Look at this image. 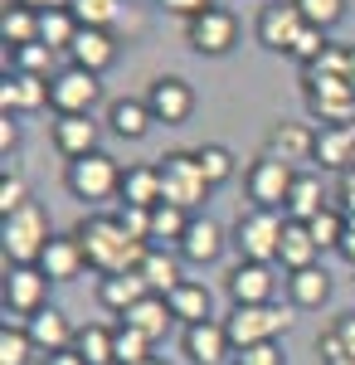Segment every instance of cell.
<instances>
[{
	"label": "cell",
	"mask_w": 355,
	"mask_h": 365,
	"mask_svg": "<svg viewBox=\"0 0 355 365\" xmlns=\"http://www.w3.org/2000/svg\"><path fill=\"white\" fill-rule=\"evenodd\" d=\"M73 234H78L83 253H88V268H98L103 278H112V273H137L146 249H151V244L132 239L127 229L117 225V215H108V210L83 215L78 225H73Z\"/></svg>",
	"instance_id": "6da1fadb"
},
{
	"label": "cell",
	"mask_w": 355,
	"mask_h": 365,
	"mask_svg": "<svg viewBox=\"0 0 355 365\" xmlns=\"http://www.w3.org/2000/svg\"><path fill=\"white\" fill-rule=\"evenodd\" d=\"M156 166H161V200L175 205V210H185V215H195L210 200V190H215L205 180L200 161H195V151H165Z\"/></svg>",
	"instance_id": "7a4b0ae2"
},
{
	"label": "cell",
	"mask_w": 355,
	"mask_h": 365,
	"mask_svg": "<svg viewBox=\"0 0 355 365\" xmlns=\"http://www.w3.org/2000/svg\"><path fill=\"white\" fill-rule=\"evenodd\" d=\"M282 229H287V215L277 210H253L248 205L244 215L234 220V249L244 263H277V249H282Z\"/></svg>",
	"instance_id": "3957f363"
},
{
	"label": "cell",
	"mask_w": 355,
	"mask_h": 365,
	"mask_svg": "<svg viewBox=\"0 0 355 365\" xmlns=\"http://www.w3.org/2000/svg\"><path fill=\"white\" fill-rule=\"evenodd\" d=\"M63 185L73 200H88V205H108V200L122 195V166L112 161L108 151H93L83 161H68L63 166Z\"/></svg>",
	"instance_id": "277c9868"
},
{
	"label": "cell",
	"mask_w": 355,
	"mask_h": 365,
	"mask_svg": "<svg viewBox=\"0 0 355 365\" xmlns=\"http://www.w3.org/2000/svg\"><path fill=\"white\" fill-rule=\"evenodd\" d=\"M224 327H229L234 351H248V346H263V341L287 336V331H292V312L277 307V302H263V307H229Z\"/></svg>",
	"instance_id": "5b68a950"
},
{
	"label": "cell",
	"mask_w": 355,
	"mask_h": 365,
	"mask_svg": "<svg viewBox=\"0 0 355 365\" xmlns=\"http://www.w3.org/2000/svg\"><path fill=\"white\" fill-rule=\"evenodd\" d=\"M49 239H54V229H49V215H44L39 200L25 205L20 215H10L5 229H0V244H5L10 263H39V253L49 249Z\"/></svg>",
	"instance_id": "8992f818"
},
{
	"label": "cell",
	"mask_w": 355,
	"mask_h": 365,
	"mask_svg": "<svg viewBox=\"0 0 355 365\" xmlns=\"http://www.w3.org/2000/svg\"><path fill=\"white\" fill-rule=\"evenodd\" d=\"M98 98H103V78L88 73V68H78V63L58 68L54 83H49V108H54L58 117H93Z\"/></svg>",
	"instance_id": "52a82bcc"
},
{
	"label": "cell",
	"mask_w": 355,
	"mask_h": 365,
	"mask_svg": "<svg viewBox=\"0 0 355 365\" xmlns=\"http://www.w3.org/2000/svg\"><path fill=\"white\" fill-rule=\"evenodd\" d=\"M185 44L205 58L234 54V44H239V15L224 10V5H210L205 15H195L190 25H185Z\"/></svg>",
	"instance_id": "ba28073f"
},
{
	"label": "cell",
	"mask_w": 355,
	"mask_h": 365,
	"mask_svg": "<svg viewBox=\"0 0 355 365\" xmlns=\"http://www.w3.org/2000/svg\"><path fill=\"white\" fill-rule=\"evenodd\" d=\"M292 180H297V170L287 166V161H277V156H258L244 170V190L253 200V210H277L282 215V205L292 195Z\"/></svg>",
	"instance_id": "9c48e42d"
},
{
	"label": "cell",
	"mask_w": 355,
	"mask_h": 365,
	"mask_svg": "<svg viewBox=\"0 0 355 365\" xmlns=\"http://www.w3.org/2000/svg\"><path fill=\"white\" fill-rule=\"evenodd\" d=\"M302 29H307V20H302L297 0H268V5L258 10V20H253V39H258L268 54H292Z\"/></svg>",
	"instance_id": "30bf717a"
},
{
	"label": "cell",
	"mask_w": 355,
	"mask_h": 365,
	"mask_svg": "<svg viewBox=\"0 0 355 365\" xmlns=\"http://www.w3.org/2000/svg\"><path fill=\"white\" fill-rule=\"evenodd\" d=\"M49 307V278L39 273V263H10L5 268V317H39Z\"/></svg>",
	"instance_id": "8fae6325"
},
{
	"label": "cell",
	"mask_w": 355,
	"mask_h": 365,
	"mask_svg": "<svg viewBox=\"0 0 355 365\" xmlns=\"http://www.w3.org/2000/svg\"><path fill=\"white\" fill-rule=\"evenodd\" d=\"M302 93H307V108L312 117H321V127H341V122H355V88L346 78H312L302 73Z\"/></svg>",
	"instance_id": "7c38bea8"
},
{
	"label": "cell",
	"mask_w": 355,
	"mask_h": 365,
	"mask_svg": "<svg viewBox=\"0 0 355 365\" xmlns=\"http://www.w3.org/2000/svg\"><path fill=\"white\" fill-rule=\"evenodd\" d=\"M146 108L165 127H185L190 113H195V88L180 73H161V78H151V88H146Z\"/></svg>",
	"instance_id": "4fadbf2b"
},
{
	"label": "cell",
	"mask_w": 355,
	"mask_h": 365,
	"mask_svg": "<svg viewBox=\"0 0 355 365\" xmlns=\"http://www.w3.org/2000/svg\"><path fill=\"white\" fill-rule=\"evenodd\" d=\"M224 287H229L234 307H263V302L277 297V273H273V263H244V258H239V263L229 268Z\"/></svg>",
	"instance_id": "5bb4252c"
},
{
	"label": "cell",
	"mask_w": 355,
	"mask_h": 365,
	"mask_svg": "<svg viewBox=\"0 0 355 365\" xmlns=\"http://www.w3.org/2000/svg\"><path fill=\"white\" fill-rule=\"evenodd\" d=\"M263 156H277L297 170L302 161H317V127L312 122H277L263 137Z\"/></svg>",
	"instance_id": "9a60e30c"
},
{
	"label": "cell",
	"mask_w": 355,
	"mask_h": 365,
	"mask_svg": "<svg viewBox=\"0 0 355 365\" xmlns=\"http://www.w3.org/2000/svg\"><path fill=\"white\" fill-rule=\"evenodd\" d=\"M180 351H185L190 365H224V356L234 351V341H229V327L215 317V322L185 327V331H180Z\"/></svg>",
	"instance_id": "2e32d148"
},
{
	"label": "cell",
	"mask_w": 355,
	"mask_h": 365,
	"mask_svg": "<svg viewBox=\"0 0 355 365\" xmlns=\"http://www.w3.org/2000/svg\"><path fill=\"white\" fill-rule=\"evenodd\" d=\"M25 331H29V341H34V351H39V356L73 351V336H78V327L68 322V312H63V307H44L39 317H29Z\"/></svg>",
	"instance_id": "e0dca14e"
},
{
	"label": "cell",
	"mask_w": 355,
	"mask_h": 365,
	"mask_svg": "<svg viewBox=\"0 0 355 365\" xmlns=\"http://www.w3.org/2000/svg\"><path fill=\"white\" fill-rule=\"evenodd\" d=\"M83 268H88V253H83L78 234H54L49 249L39 253V273L49 282H73L83 278Z\"/></svg>",
	"instance_id": "ac0fdd59"
},
{
	"label": "cell",
	"mask_w": 355,
	"mask_h": 365,
	"mask_svg": "<svg viewBox=\"0 0 355 365\" xmlns=\"http://www.w3.org/2000/svg\"><path fill=\"white\" fill-rule=\"evenodd\" d=\"M98 141H103V127H98L93 117H54V146H58V156L83 161V156H93V151H103Z\"/></svg>",
	"instance_id": "d6986e66"
},
{
	"label": "cell",
	"mask_w": 355,
	"mask_h": 365,
	"mask_svg": "<svg viewBox=\"0 0 355 365\" xmlns=\"http://www.w3.org/2000/svg\"><path fill=\"white\" fill-rule=\"evenodd\" d=\"M68 63H78V68L103 78L112 63H117V34L112 29H78V39L68 49Z\"/></svg>",
	"instance_id": "ffe728a7"
},
{
	"label": "cell",
	"mask_w": 355,
	"mask_h": 365,
	"mask_svg": "<svg viewBox=\"0 0 355 365\" xmlns=\"http://www.w3.org/2000/svg\"><path fill=\"white\" fill-rule=\"evenodd\" d=\"M0 108H5V117H15V113H39V108H49V78L5 73V78H0Z\"/></svg>",
	"instance_id": "44dd1931"
},
{
	"label": "cell",
	"mask_w": 355,
	"mask_h": 365,
	"mask_svg": "<svg viewBox=\"0 0 355 365\" xmlns=\"http://www.w3.org/2000/svg\"><path fill=\"white\" fill-rule=\"evenodd\" d=\"M224 244H229V234H224V225H215L210 215H195L190 229H185V239H180V258L185 263H215L219 253H224Z\"/></svg>",
	"instance_id": "7402d4cb"
},
{
	"label": "cell",
	"mask_w": 355,
	"mask_h": 365,
	"mask_svg": "<svg viewBox=\"0 0 355 365\" xmlns=\"http://www.w3.org/2000/svg\"><path fill=\"white\" fill-rule=\"evenodd\" d=\"M326 205H331V195H326V185H321V175H317V170H297L292 195H287V205H282V215L297 220V225H312Z\"/></svg>",
	"instance_id": "603a6c76"
},
{
	"label": "cell",
	"mask_w": 355,
	"mask_h": 365,
	"mask_svg": "<svg viewBox=\"0 0 355 365\" xmlns=\"http://www.w3.org/2000/svg\"><path fill=\"white\" fill-rule=\"evenodd\" d=\"M317 161L336 175L355 170V122H341V127H317Z\"/></svg>",
	"instance_id": "cb8c5ba5"
},
{
	"label": "cell",
	"mask_w": 355,
	"mask_h": 365,
	"mask_svg": "<svg viewBox=\"0 0 355 365\" xmlns=\"http://www.w3.org/2000/svg\"><path fill=\"white\" fill-rule=\"evenodd\" d=\"M117 205H141V210H156V205H161V166H156V161L122 166V195H117Z\"/></svg>",
	"instance_id": "d4e9b609"
},
{
	"label": "cell",
	"mask_w": 355,
	"mask_h": 365,
	"mask_svg": "<svg viewBox=\"0 0 355 365\" xmlns=\"http://www.w3.org/2000/svg\"><path fill=\"white\" fill-rule=\"evenodd\" d=\"M170 317L180 322V327H200V322H215V292L205 287V282H195V278H185L170 297Z\"/></svg>",
	"instance_id": "484cf974"
},
{
	"label": "cell",
	"mask_w": 355,
	"mask_h": 365,
	"mask_svg": "<svg viewBox=\"0 0 355 365\" xmlns=\"http://www.w3.org/2000/svg\"><path fill=\"white\" fill-rule=\"evenodd\" d=\"M185 258L175 249H146V258H141V278H146V287L156 292V297H170L180 282H185V268H180Z\"/></svg>",
	"instance_id": "4316f807"
},
{
	"label": "cell",
	"mask_w": 355,
	"mask_h": 365,
	"mask_svg": "<svg viewBox=\"0 0 355 365\" xmlns=\"http://www.w3.org/2000/svg\"><path fill=\"white\" fill-rule=\"evenodd\" d=\"M287 302L302 312H312V307H321L331 297V273L321 268V263H312V268H302V273H287Z\"/></svg>",
	"instance_id": "83f0119b"
},
{
	"label": "cell",
	"mask_w": 355,
	"mask_h": 365,
	"mask_svg": "<svg viewBox=\"0 0 355 365\" xmlns=\"http://www.w3.org/2000/svg\"><path fill=\"white\" fill-rule=\"evenodd\" d=\"M122 327H132V331H141L146 341H161L170 327H175V317H170V302L165 297H156V292H146L137 307L122 317Z\"/></svg>",
	"instance_id": "f1b7e54d"
},
{
	"label": "cell",
	"mask_w": 355,
	"mask_h": 365,
	"mask_svg": "<svg viewBox=\"0 0 355 365\" xmlns=\"http://www.w3.org/2000/svg\"><path fill=\"white\" fill-rule=\"evenodd\" d=\"M146 292H151V287H146L141 273H112V278L98 282V302H103L108 312H117V317H127Z\"/></svg>",
	"instance_id": "f546056e"
},
{
	"label": "cell",
	"mask_w": 355,
	"mask_h": 365,
	"mask_svg": "<svg viewBox=\"0 0 355 365\" xmlns=\"http://www.w3.org/2000/svg\"><path fill=\"white\" fill-rule=\"evenodd\" d=\"M151 108H146V98H117L108 108V127L117 132L122 141H141L146 132H151Z\"/></svg>",
	"instance_id": "4dcf8cb0"
},
{
	"label": "cell",
	"mask_w": 355,
	"mask_h": 365,
	"mask_svg": "<svg viewBox=\"0 0 355 365\" xmlns=\"http://www.w3.org/2000/svg\"><path fill=\"white\" fill-rule=\"evenodd\" d=\"M73 351H78L88 365H117V327H103V322H88V327H78Z\"/></svg>",
	"instance_id": "1f68e13d"
},
{
	"label": "cell",
	"mask_w": 355,
	"mask_h": 365,
	"mask_svg": "<svg viewBox=\"0 0 355 365\" xmlns=\"http://www.w3.org/2000/svg\"><path fill=\"white\" fill-rule=\"evenodd\" d=\"M317 239H312V229L297 225V220H287V229H282V249H277V263L287 268V273H302V268H312L317 263Z\"/></svg>",
	"instance_id": "d6a6232c"
},
{
	"label": "cell",
	"mask_w": 355,
	"mask_h": 365,
	"mask_svg": "<svg viewBox=\"0 0 355 365\" xmlns=\"http://www.w3.org/2000/svg\"><path fill=\"white\" fill-rule=\"evenodd\" d=\"M195 215L185 210H175V205H156L151 210V249H180V239H185V229H190Z\"/></svg>",
	"instance_id": "836d02e7"
},
{
	"label": "cell",
	"mask_w": 355,
	"mask_h": 365,
	"mask_svg": "<svg viewBox=\"0 0 355 365\" xmlns=\"http://www.w3.org/2000/svg\"><path fill=\"white\" fill-rule=\"evenodd\" d=\"M78 20H73V10H44L39 15V44H49L54 54H68L73 49V39H78Z\"/></svg>",
	"instance_id": "e575fe53"
},
{
	"label": "cell",
	"mask_w": 355,
	"mask_h": 365,
	"mask_svg": "<svg viewBox=\"0 0 355 365\" xmlns=\"http://www.w3.org/2000/svg\"><path fill=\"white\" fill-rule=\"evenodd\" d=\"M195 161H200V170H205V180H210V185H229V180H234V170H239L234 151H229L224 141H200V146H195Z\"/></svg>",
	"instance_id": "d590c367"
},
{
	"label": "cell",
	"mask_w": 355,
	"mask_h": 365,
	"mask_svg": "<svg viewBox=\"0 0 355 365\" xmlns=\"http://www.w3.org/2000/svg\"><path fill=\"white\" fill-rule=\"evenodd\" d=\"M10 73H29V78H49L58 73V54L49 44H25V49H10Z\"/></svg>",
	"instance_id": "8d00e7d4"
},
{
	"label": "cell",
	"mask_w": 355,
	"mask_h": 365,
	"mask_svg": "<svg viewBox=\"0 0 355 365\" xmlns=\"http://www.w3.org/2000/svg\"><path fill=\"white\" fill-rule=\"evenodd\" d=\"M0 34H5V49H25V44H39V15L25 10V5H10L0 15Z\"/></svg>",
	"instance_id": "74e56055"
},
{
	"label": "cell",
	"mask_w": 355,
	"mask_h": 365,
	"mask_svg": "<svg viewBox=\"0 0 355 365\" xmlns=\"http://www.w3.org/2000/svg\"><path fill=\"white\" fill-rule=\"evenodd\" d=\"M68 10L83 29H112L122 20V0H68Z\"/></svg>",
	"instance_id": "f35d334b"
},
{
	"label": "cell",
	"mask_w": 355,
	"mask_h": 365,
	"mask_svg": "<svg viewBox=\"0 0 355 365\" xmlns=\"http://www.w3.org/2000/svg\"><path fill=\"white\" fill-rule=\"evenodd\" d=\"M34 356H39V351H34L29 331H25V327H10V322H5V327H0V365H29Z\"/></svg>",
	"instance_id": "ab89813d"
},
{
	"label": "cell",
	"mask_w": 355,
	"mask_h": 365,
	"mask_svg": "<svg viewBox=\"0 0 355 365\" xmlns=\"http://www.w3.org/2000/svg\"><path fill=\"white\" fill-rule=\"evenodd\" d=\"M346 225H351V220H346L336 205H326V210H321V215H317V220H312L307 229H312L317 249H341V239H346Z\"/></svg>",
	"instance_id": "60d3db41"
},
{
	"label": "cell",
	"mask_w": 355,
	"mask_h": 365,
	"mask_svg": "<svg viewBox=\"0 0 355 365\" xmlns=\"http://www.w3.org/2000/svg\"><path fill=\"white\" fill-rule=\"evenodd\" d=\"M151 346H156V341H146L141 331H132V327L117 322V365H146L151 361Z\"/></svg>",
	"instance_id": "b9f144b4"
},
{
	"label": "cell",
	"mask_w": 355,
	"mask_h": 365,
	"mask_svg": "<svg viewBox=\"0 0 355 365\" xmlns=\"http://www.w3.org/2000/svg\"><path fill=\"white\" fill-rule=\"evenodd\" d=\"M302 20L317 29H336L341 20H346V0H297Z\"/></svg>",
	"instance_id": "7bdbcfd3"
},
{
	"label": "cell",
	"mask_w": 355,
	"mask_h": 365,
	"mask_svg": "<svg viewBox=\"0 0 355 365\" xmlns=\"http://www.w3.org/2000/svg\"><path fill=\"white\" fill-rule=\"evenodd\" d=\"M25 205H34L29 200V185H25V175H0V220H10V215H20Z\"/></svg>",
	"instance_id": "ee69618b"
},
{
	"label": "cell",
	"mask_w": 355,
	"mask_h": 365,
	"mask_svg": "<svg viewBox=\"0 0 355 365\" xmlns=\"http://www.w3.org/2000/svg\"><path fill=\"white\" fill-rule=\"evenodd\" d=\"M326 44H331V39H326V29L307 25V29H302V34H297V44H292V54H287V58H297L302 68H312L317 58L326 54Z\"/></svg>",
	"instance_id": "f6af8a7d"
},
{
	"label": "cell",
	"mask_w": 355,
	"mask_h": 365,
	"mask_svg": "<svg viewBox=\"0 0 355 365\" xmlns=\"http://www.w3.org/2000/svg\"><path fill=\"white\" fill-rule=\"evenodd\" d=\"M112 215H117V225L127 229L132 239H141V244H151V210H141V205H117Z\"/></svg>",
	"instance_id": "bcb514c9"
},
{
	"label": "cell",
	"mask_w": 355,
	"mask_h": 365,
	"mask_svg": "<svg viewBox=\"0 0 355 365\" xmlns=\"http://www.w3.org/2000/svg\"><path fill=\"white\" fill-rule=\"evenodd\" d=\"M234 365H287V356H282V346H277V341H263V346L234 351Z\"/></svg>",
	"instance_id": "7dc6e473"
},
{
	"label": "cell",
	"mask_w": 355,
	"mask_h": 365,
	"mask_svg": "<svg viewBox=\"0 0 355 365\" xmlns=\"http://www.w3.org/2000/svg\"><path fill=\"white\" fill-rule=\"evenodd\" d=\"M156 5H161L165 15H180V20H185V25H190L195 15H205V10H210V5H215V0H156Z\"/></svg>",
	"instance_id": "c3c4849f"
},
{
	"label": "cell",
	"mask_w": 355,
	"mask_h": 365,
	"mask_svg": "<svg viewBox=\"0 0 355 365\" xmlns=\"http://www.w3.org/2000/svg\"><path fill=\"white\" fill-rule=\"evenodd\" d=\"M331 205H336L346 220H355V170L341 175V185H336V200H331Z\"/></svg>",
	"instance_id": "681fc988"
},
{
	"label": "cell",
	"mask_w": 355,
	"mask_h": 365,
	"mask_svg": "<svg viewBox=\"0 0 355 365\" xmlns=\"http://www.w3.org/2000/svg\"><path fill=\"white\" fill-rule=\"evenodd\" d=\"M331 327H336V336H341V346H346V356H355V312H346V317H336Z\"/></svg>",
	"instance_id": "f907efd6"
},
{
	"label": "cell",
	"mask_w": 355,
	"mask_h": 365,
	"mask_svg": "<svg viewBox=\"0 0 355 365\" xmlns=\"http://www.w3.org/2000/svg\"><path fill=\"white\" fill-rule=\"evenodd\" d=\"M15 146H20V122H15V117H0V151L10 156Z\"/></svg>",
	"instance_id": "816d5d0a"
},
{
	"label": "cell",
	"mask_w": 355,
	"mask_h": 365,
	"mask_svg": "<svg viewBox=\"0 0 355 365\" xmlns=\"http://www.w3.org/2000/svg\"><path fill=\"white\" fill-rule=\"evenodd\" d=\"M15 5H25L34 15H44V10H68V0H15Z\"/></svg>",
	"instance_id": "f5cc1de1"
},
{
	"label": "cell",
	"mask_w": 355,
	"mask_h": 365,
	"mask_svg": "<svg viewBox=\"0 0 355 365\" xmlns=\"http://www.w3.org/2000/svg\"><path fill=\"white\" fill-rule=\"evenodd\" d=\"M336 253H341V258H346V263L355 268V220L346 225V239H341V249H336Z\"/></svg>",
	"instance_id": "db71d44e"
},
{
	"label": "cell",
	"mask_w": 355,
	"mask_h": 365,
	"mask_svg": "<svg viewBox=\"0 0 355 365\" xmlns=\"http://www.w3.org/2000/svg\"><path fill=\"white\" fill-rule=\"evenodd\" d=\"M39 365H88V361H83L78 351H58V356H44Z\"/></svg>",
	"instance_id": "11a10c76"
},
{
	"label": "cell",
	"mask_w": 355,
	"mask_h": 365,
	"mask_svg": "<svg viewBox=\"0 0 355 365\" xmlns=\"http://www.w3.org/2000/svg\"><path fill=\"white\" fill-rule=\"evenodd\" d=\"M346 83L355 88V44H351V58H346Z\"/></svg>",
	"instance_id": "9f6ffc18"
},
{
	"label": "cell",
	"mask_w": 355,
	"mask_h": 365,
	"mask_svg": "<svg viewBox=\"0 0 355 365\" xmlns=\"http://www.w3.org/2000/svg\"><path fill=\"white\" fill-rule=\"evenodd\" d=\"M326 365H355V356H336V361H326Z\"/></svg>",
	"instance_id": "6f0895ef"
},
{
	"label": "cell",
	"mask_w": 355,
	"mask_h": 365,
	"mask_svg": "<svg viewBox=\"0 0 355 365\" xmlns=\"http://www.w3.org/2000/svg\"><path fill=\"white\" fill-rule=\"evenodd\" d=\"M146 365H165V361H156V356H151V361H146Z\"/></svg>",
	"instance_id": "680465c9"
},
{
	"label": "cell",
	"mask_w": 355,
	"mask_h": 365,
	"mask_svg": "<svg viewBox=\"0 0 355 365\" xmlns=\"http://www.w3.org/2000/svg\"><path fill=\"white\" fill-rule=\"evenodd\" d=\"M351 287H355V278H351Z\"/></svg>",
	"instance_id": "91938a15"
}]
</instances>
